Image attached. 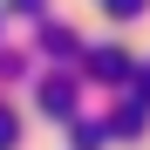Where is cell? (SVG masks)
I'll use <instances>...</instances> for the list:
<instances>
[{
	"label": "cell",
	"instance_id": "obj_3",
	"mask_svg": "<svg viewBox=\"0 0 150 150\" xmlns=\"http://www.w3.org/2000/svg\"><path fill=\"white\" fill-rule=\"evenodd\" d=\"M14 143V116H0V150H7Z\"/></svg>",
	"mask_w": 150,
	"mask_h": 150
},
{
	"label": "cell",
	"instance_id": "obj_1",
	"mask_svg": "<svg viewBox=\"0 0 150 150\" xmlns=\"http://www.w3.org/2000/svg\"><path fill=\"white\" fill-rule=\"evenodd\" d=\"M143 123H150V103H123L116 123H109V137H143Z\"/></svg>",
	"mask_w": 150,
	"mask_h": 150
},
{
	"label": "cell",
	"instance_id": "obj_2",
	"mask_svg": "<svg viewBox=\"0 0 150 150\" xmlns=\"http://www.w3.org/2000/svg\"><path fill=\"white\" fill-rule=\"evenodd\" d=\"M103 137H109V123H75V130H68V143H75V150H96Z\"/></svg>",
	"mask_w": 150,
	"mask_h": 150
},
{
	"label": "cell",
	"instance_id": "obj_4",
	"mask_svg": "<svg viewBox=\"0 0 150 150\" xmlns=\"http://www.w3.org/2000/svg\"><path fill=\"white\" fill-rule=\"evenodd\" d=\"M109 7H116V14H143V0H109Z\"/></svg>",
	"mask_w": 150,
	"mask_h": 150
},
{
	"label": "cell",
	"instance_id": "obj_5",
	"mask_svg": "<svg viewBox=\"0 0 150 150\" xmlns=\"http://www.w3.org/2000/svg\"><path fill=\"white\" fill-rule=\"evenodd\" d=\"M143 96H150V68H143Z\"/></svg>",
	"mask_w": 150,
	"mask_h": 150
}]
</instances>
